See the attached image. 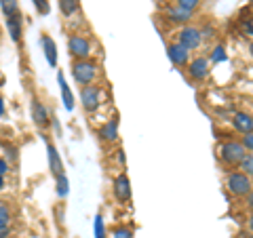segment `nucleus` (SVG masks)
Returning <instances> with one entry per match:
<instances>
[{
	"label": "nucleus",
	"instance_id": "nucleus-1",
	"mask_svg": "<svg viewBox=\"0 0 253 238\" xmlns=\"http://www.w3.org/2000/svg\"><path fill=\"white\" fill-rule=\"evenodd\" d=\"M99 74V66L93 59H81V61H72V78L76 84H93L97 80Z\"/></svg>",
	"mask_w": 253,
	"mask_h": 238
},
{
	"label": "nucleus",
	"instance_id": "nucleus-2",
	"mask_svg": "<svg viewBox=\"0 0 253 238\" xmlns=\"http://www.w3.org/2000/svg\"><path fill=\"white\" fill-rule=\"evenodd\" d=\"M226 188L232 196L245 198V196L251 194L253 184H251L249 175H245V173H241V171H232V173H228V177H226Z\"/></svg>",
	"mask_w": 253,
	"mask_h": 238
},
{
	"label": "nucleus",
	"instance_id": "nucleus-3",
	"mask_svg": "<svg viewBox=\"0 0 253 238\" xmlns=\"http://www.w3.org/2000/svg\"><path fill=\"white\" fill-rule=\"evenodd\" d=\"M245 154H247L245 152V148L234 139H228V141H224V144L219 146V160L224 162L226 166H236L243 160Z\"/></svg>",
	"mask_w": 253,
	"mask_h": 238
},
{
	"label": "nucleus",
	"instance_id": "nucleus-4",
	"mask_svg": "<svg viewBox=\"0 0 253 238\" xmlns=\"http://www.w3.org/2000/svg\"><path fill=\"white\" fill-rule=\"evenodd\" d=\"M68 53L72 61L91 59V40L84 38L83 34H72L68 38Z\"/></svg>",
	"mask_w": 253,
	"mask_h": 238
},
{
	"label": "nucleus",
	"instance_id": "nucleus-5",
	"mask_svg": "<svg viewBox=\"0 0 253 238\" xmlns=\"http://www.w3.org/2000/svg\"><path fill=\"white\" fill-rule=\"evenodd\" d=\"M177 44H181L184 49H188L190 53L196 51V49H201V44H203V38H201V30L196 28V26H184L181 30H177Z\"/></svg>",
	"mask_w": 253,
	"mask_h": 238
},
{
	"label": "nucleus",
	"instance_id": "nucleus-6",
	"mask_svg": "<svg viewBox=\"0 0 253 238\" xmlns=\"http://www.w3.org/2000/svg\"><path fill=\"white\" fill-rule=\"evenodd\" d=\"M81 104L84 108V112H97V108L101 104V86L99 84H84L81 86Z\"/></svg>",
	"mask_w": 253,
	"mask_h": 238
},
{
	"label": "nucleus",
	"instance_id": "nucleus-7",
	"mask_svg": "<svg viewBox=\"0 0 253 238\" xmlns=\"http://www.w3.org/2000/svg\"><path fill=\"white\" fill-rule=\"evenodd\" d=\"M30 114H32V120H34L36 129L46 131V129L51 126V114H49V108H46V106H44L38 97H32V101H30Z\"/></svg>",
	"mask_w": 253,
	"mask_h": 238
},
{
	"label": "nucleus",
	"instance_id": "nucleus-8",
	"mask_svg": "<svg viewBox=\"0 0 253 238\" xmlns=\"http://www.w3.org/2000/svg\"><path fill=\"white\" fill-rule=\"evenodd\" d=\"M186 68H188V76L192 78V80H196V82L207 80L209 74H211V63H209L207 57H194V59H190Z\"/></svg>",
	"mask_w": 253,
	"mask_h": 238
},
{
	"label": "nucleus",
	"instance_id": "nucleus-9",
	"mask_svg": "<svg viewBox=\"0 0 253 238\" xmlns=\"http://www.w3.org/2000/svg\"><path fill=\"white\" fill-rule=\"evenodd\" d=\"M112 192L118 202H129L131 200V179L126 173H118L112 181Z\"/></svg>",
	"mask_w": 253,
	"mask_h": 238
},
{
	"label": "nucleus",
	"instance_id": "nucleus-10",
	"mask_svg": "<svg viewBox=\"0 0 253 238\" xmlns=\"http://www.w3.org/2000/svg\"><path fill=\"white\" fill-rule=\"evenodd\" d=\"M167 55H169V59H171V63L175 68H186L188 61L192 59L190 57V51L184 49V46L177 44V42H169L167 44Z\"/></svg>",
	"mask_w": 253,
	"mask_h": 238
},
{
	"label": "nucleus",
	"instance_id": "nucleus-11",
	"mask_svg": "<svg viewBox=\"0 0 253 238\" xmlns=\"http://www.w3.org/2000/svg\"><path fill=\"white\" fill-rule=\"evenodd\" d=\"M44 141H46V158H49V169H51L53 175L57 177V175H61V173H63V160L59 156L57 146H55L49 137H44Z\"/></svg>",
	"mask_w": 253,
	"mask_h": 238
},
{
	"label": "nucleus",
	"instance_id": "nucleus-12",
	"mask_svg": "<svg viewBox=\"0 0 253 238\" xmlns=\"http://www.w3.org/2000/svg\"><path fill=\"white\" fill-rule=\"evenodd\" d=\"M41 44H42V53L46 57V63L51 68H57V44L49 34H42L41 36Z\"/></svg>",
	"mask_w": 253,
	"mask_h": 238
},
{
	"label": "nucleus",
	"instance_id": "nucleus-13",
	"mask_svg": "<svg viewBox=\"0 0 253 238\" xmlns=\"http://www.w3.org/2000/svg\"><path fill=\"white\" fill-rule=\"evenodd\" d=\"M97 137L101 141H106V144H112V141L118 139V118H112V120H108L99 126L97 131Z\"/></svg>",
	"mask_w": 253,
	"mask_h": 238
},
{
	"label": "nucleus",
	"instance_id": "nucleus-14",
	"mask_svg": "<svg viewBox=\"0 0 253 238\" xmlns=\"http://www.w3.org/2000/svg\"><path fill=\"white\" fill-rule=\"evenodd\" d=\"M57 82H59V89H61L63 108H66L68 112H72V110H74V95H72V91H70V84H68V80H66V76H63L61 70L57 72Z\"/></svg>",
	"mask_w": 253,
	"mask_h": 238
},
{
	"label": "nucleus",
	"instance_id": "nucleus-15",
	"mask_svg": "<svg viewBox=\"0 0 253 238\" xmlns=\"http://www.w3.org/2000/svg\"><path fill=\"white\" fill-rule=\"evenodd\" d=\"M232 126L236 131H239L241 135L245 133H253V118L249 112H236L232 116Z\"/></svg>",
	"mask_w": 253,
	"mask_h": 238
},
{
	"label": "nucleus",
	"instance_id": "nucleus-16",
	"mask_svg": "<svg viewBox=\"0 0 253 238\" xmlns=\"http://www.w3.org/2000/svg\"><path fill=\"white\" fill-rule=\"evenodd\" d=\"M6 28H9V36L15 44L21 42V36H23V19L21 15H15V17H6Z\"/></svg>",
	"mask_w": 253,
	"mask_h": 238
},
{
	"label": "nucleus",
	"instance_id": "nucleus-17",
	"mask_svg": "<svg viewBox=\"0 0 253 238\" xmlns=\"http://www.w3.org/2000/svg\"><path fill=\"white\" fill-rule=\"evenodd\" d=\"M167 19L171 23H181V26H188L190 19H192V13L190 11H184V9H179V6H169L167 9Z\"/></svg>",
	"mask_w": 253,
	"mask_h": 238
},
{
	"label": "nucleus",
	"instance_id": "nucleus-18",
	"mask_svg": "<svg viewBox=\"0 0 253 238\" xmlns=\"http://www.w3.org/2000/svg\"><path fill=\"white\" fill-rule=\"evenodd\" d=\"M11 234V211L4 202H0V238H9Z\"/></svg>",
	"mask_w": 253,
	"mask_h": 238
},
{
	"label": "nucleus",
	"instance_id": "nucleus-19",
	"mask_svg": "<svg viewBox=\"0 0 253 238\" xmlns=\"http://www.w3.org/2000/svg\"><path fill=\"white\" fill-rule=\"evenodd\" d=\"M0 9H2V13H4V19L15 17V15H21L17 0H0Z\"/></svg>",
	"mask_w": 253,
	"mask_h": 238
},
{
	"label": "nucleus",
	"instance_id": "nucleus-20",
	"mask_svg": "<svg viewBox=\"0 0 253 238\" xmlns=\"http://www.w3.org/2000/svg\"><path fill=\"white\" fill-rule=\"evenodd\" d=\"M55 192H57L59 198H66L68 192H70V181L66 177V173H61V175L55 177Z\"/></svg>",
	"mask_w": 253,
	"mask_h": 238
},
{
	"label": "nucleus",
	"instance_id": "nucleus-21",
	"mask_svg": "<svg viewBox=\"0 0 253 238\" xmlns=\"http://www.w3.org/2000/svg\"><path fill=\"white\" fill-rule=\"evenodd\" d=\"M93 236L95 238H108V230H106V221L101 217V213H97L93 219Z\"/></svg>",
	"mask_w": 253,
	"mask_h": 238
},
{
	"label": "nucleus",
	"instance_id": "nucleus-22",
	"mask_svg": "<svg viewBox=\"0 0 253 238\" xmlns=\"http://www.w3.org/2000/svg\"><path fill=\"white\" fill-rule=\"evenodd\" d=\"M59 11L63 17H72L78 13V0H59Z\"/></svg>",
	"mask_w": 253,
	"mask_h": 238
},
{
	"label": "nucleus",
	"instance_id": "nucleus-23",
	"mask_svg": "<svg viewBox=\"0 0 253 238\" xmlns=\"http://www.w3.org/2000/svg\"><path fill=\"white\" fill-rule=\"evenodd\" d=\"M236 166H239V171L241 173H245V175H253V156H251V152H247V154H245L243 156V160L239 162V164H236Z\"/></svg>",
	"mask_w": 253,
	"mask_h": 238
},
{
	"label": "nucleus",
	"instance_id": "nucleus-24",
	"mask_svg": "<svg viewBox=\"0 0 253 238\" xmlns=\"http://www.w3.org/2000/svg\"><path fill=\"white\" fill-rule=\"evenodd\" d=\"M201 4H203V0H175V6H179V9H184V11H190V13H194Z\"/></svg>",
	"mask_w": 253,
	"mask_h": 238
},
{
	"label": "nucleus",
	"instance_id": "nucleus-25",
	"mask_svg": "<svg viewBox=\"0 0 253 238\" xmlns=\"http://www.w3.org/2000/svg\"><path fill=\"white\" fill-rule=\"evenodd\" d=\"M226 59H228V55H226L224 44H217L215 49L211 51V63H221V61H226Z\"/></svg>",
	"mask_w": 253,
	"mask_h": 238
},
{
	"label": "nucleus",
	"instance_id": "nucleus-26",
	"mask_svg": "<svg viewBox=\"0 0 253 238\" xmlns=\"http://www.w3.org/2000/svg\"><path fill=\"white\" fill-rule=\"evenodd\" d=\"M112 238H133V232L126 226H116L112 230Z\"/></svg>",
	"mask_w": 253,
	"mask_h": 238
},
{
	"label": "nucleus",
	"instance_id": "nucleus-27",
	"mask_svg": "<svg viewBox=\"0 0 253 238\" xmlns=\"http://www.w3.org/2000/svg\"><path fill=\"white\" fill-rule=\"evenodd\" d=\"M32 2H34L38 15H49V13H51V4H49V0H32Z\"/></svg>",
	"mask_w": 253,
	"mask_h": 238
},
{
	"label": "nucleus",
	"instance_id": "nucleus-28",
	"mask_svg": "<svg viewBox=\"0 0 253 238\" xmlns=\"http://www.w3.org/2000/svg\"><path fill=\"white\" fill-rule=\"evenodd\" d=\"M239 144L245 148V152H251V150H253V133H245Z\"/></svg>",
	"mask_w": 253,
	"mask_h": 238
},
{
	"label": "nucleus",
	"instance_id": "nucleus-29",
	"mask_svg": "<svg viewBox=\"0 0 253 238\" xmlns=\"http://www.w3.org/2000/svg\"><path fill=\"white\" fill-rule=\"evenodd\" d=\"M199 30H201V38H203V42H205V40H213V38H215V28L207 26V28H199Z\"/></svg>",
	"mask_w": 253,
	"mask_h": 238
},
{
	"label": "nucleus",
	"instance_id": "nucleus-30",
	"mask_svg": "<svg viewBox=\"0 0 253 238\" xmlns=\"http://www.w3.org/2000/svg\"><path fill=\"white\" fill-rule=\"evenodd\" d=\"M9 160H4V158H0V177H4L6 173H9Z\"/></svg>",
	"mask_w": 253,
	"mask_h": 238
},
{
	"label": "nucleus",
	"instance_id": "nucleus-31",
	"mask_svg": "<svg viewBox=\"0 0 253 238\" xmlns=\"http://www.w3.org/2000/svg\"><path fill=\"white\" fill-rule=\"evenodd\" d=\"M4 116V99H2V95H0V118Z\"/></svg>",
	"mask_w": 253,
	"mask_h": 238
},
{
	"label": "nucleus",
	"instance_id": "nucleus-32",
	"mask_svg": "<svg viewBox=\"0 0 253 238\" xmlns=\"http://www.w3.org/2000/svg\"><path fill=\"white\" fill-rule=\"evenodd\" d=\"M118 160H121V164H125V152L123 150H118Z\"/></svg>",
	"mask_w": 253,
	"mask_h": 238
},
{
	"label": "nucleus",
	"instance_id": "nucleus-33",
	"mask_svg": "<svg viewBox=\"0 0 253 238\" xmlns=\"http://www.w3.org/2000/svg\"><path fill=\"white\" fill-rule=\"evenodd\" d=\"M4 188V177H0V190Z\"/></svg>",
	"mask_w": 253,
	"mask_h": 238
}]
</instances>
